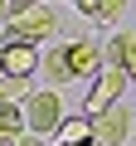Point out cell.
Here are the masks:
<instances>
[{
	"label": "cell",
	"mask_w": 136,
	"mask_h": 146,
	"mask_svg": "<svg viewBox=\"0 0 136 146\" xmlns=\"http://www.w3.org/2000/svg\"><path fill=\"white\" fill-rule=\"evenodd\" d=\"M0 68H5V78H34V73L44 68V58H39V49L34 44H5L0 49Z\"/></svg>",
	"instance_id": "5b68a950"
},
{
	"label": "cell",
	"mask_w": 136,
	"mask_h": 146,
	"mask_svg": "<svg viewBox=\"0 0 136 146\" xmlns=\"http://www.w3.org/2000/svg\"><path fill=\"white\" fill-rule=\"evenodd\" d=\"M63 49H68L73 78H102V73H107V54H102L92 39H73V44H63Z\"/></svg>",
	"instance_id": "277c9868"
},
{
	"label": "cell",
	"mask_w": 136,
	"mask_h": 146,
	"mask_svg": "<svg viewBox=\"0 0 136 146\" xmlns=\"http://www.w3.org/2000/svg\"><path fill=\"white\" fill-rule=\"evenodd\" d=\"M44 73L53 83H73V68H68V49H53L49 58H44Z\"/></svg>",
	"instance_id": "8fae6325"
},
{
	"label": "cell",
	"mask_w": 136,
	"mask_h": 146,
	"mask_svg": "<svg viewBox=\"0 0 136 146\" xmlns=\"http://www.w3.org/2000/svg\"><path fill=\"white\" fill-rule=\"evenodd\" d=\"M0 44H5V34H0Z\"/></svg>",
	"instance_id": "e0dca14e"
},
{
	"label": "cell",
	"mask_w": 136,
	"mask_h": 146,
	"mask_svg": "<svg viewBox=\"0 0 136 146\" xmlns=\"http://www.w3.org/2000/svg\"><path fill=\"white\" fill-rule=\"evenodd\" d=\"M58 34V10L49 5V0H39L34 10H24L20 20H10V29H5V44H34L39 49V39H53ZM0 44V49H5Z\"/></svg>",
	"instance_id": "6da1fadb"
},
{
	"label": "cell",
	"mask_w": 136,
	"mask_h": 146,
	"mask_svg": "<svg viewBox=\"0 0 136 146\" xmlns=\"http://www.w3.org/2000/svg\"><path fill=\"white\" fill-rule=\"evenodd\" d=\"M0 78H5V68H0Z\"/></svg>",
	"instance_id": "2e32d148"
},
{
	"label": "cell",
	"mask_w": 136,
	"mask_h": 146,
	"mask_svg": "<svg viewBox=\"0 0 136 146\" xmlns=\"http://www.w3.org/2000/svg\"><path fill=\"white\" fill-rule=\"evenodd\" d=\"M92 127H97V141H102V146H126V141L136 136V112L112 107V112H107V117H97Z\"/></svg>",
	"instance_id": "8992f818"
},
{
	"label": "cell",
	"mask_w": 136,
	"mask_h": 146,
	"mask_svg": "<svg viewBox=\"0 0 136 146\" xmlns=\"http://www.w3.org/2000/svg\"><path fill=\"white\" fill-rule=\"evenodd\" d=\"M126 78H131L126 68H107L102 78L92 83V93L83 98V112H88V117L97 122V117H107L112 107H121V88H126Z\"/></svg>",
	"instance_id": "7a4b0ae2"
},
{
	"label": "cell",
	"mask_w": 136,
	"mask_h": 146,
	"mask_svg": "<svg viewBox=\"0 0 136 146\" xmlns=\"http://www.w3.org/2000/svg\"><path fill=\"white\" fill-rule=\"evenodd\" d=\"M34 5H39V0H10V20H20V15L34 10Z\"/></svg>",
	"instance_id": "7c38bea8"
},
{
	"label": "cell",
	"mask_w": 136,
	"mask_h": 146,
	"mask_svg": "<svg viewBox=\"0 0 136 146\" xmlns=\"http://www.w3.org/2000/svg\"><path fill=\"white\" fill-rule=\"evenodd\" d=\"M20 146H44V136H34V131H29V136H24Z\"/></svg>",
	"instance_id": "4fadbf2b"
},
{
	"label": "cell",
	"mask_w": 136,
	"mask_h": 146,
	"mask_svg": "<svg viewBox=\"0 0 136 146\" xmlns=\"http://www.w3.org/2000/svg\"><path fill=\"white\" fill-rule=\"evenodd\" d=\"M24 117H29V131L34 136H58V127L68 122L58 93H29L24 98Z\"/></svg>",
	"instance_id": "3957f363"
},
{
	"label": "cell",
	"mask_w": 136,
	"mask_h": 146,
	"mask_svg": "<svg viewBox=\"0 0 136 146\" xmlns=\"http://www.w3.org/2000/svg\"><path fill=\"white\" fill-rule=\"evenodd\" d=\"M53 141L58 146H88V141H97V127H92V117H68Z\"/></svg>",
	"instance_id": "ba28073f"
},
{
	"label": "cell",
	"mask_w": 136,
	"mask_h": 146,
	"mask_svg": "<svg viewBox=\"0 0 136 146\" xmlns=\"http://www.w3.org/2000/svg\"><path fill=\"white\" fill-rule=\"evenodd\" d=\"M88 5H92V0H78V10H88Z\"/></svg>",
	"instance_id": "9a60e30c"
},
{
	"label": "cell",
	"mask_w": 136,
	"mask_h": 146,
	"mask_svg": "<svg viewBox=\"0 0 136 146\" xmlns=\"http://www.w3.org/2000/svg\"><path fill=\"white\" fill-rule=\"evenodd\" d=\"M0 15H10V0H0Z\"/></svg>",
	"instance_id": "5bb4252c"
},
{
	"label": "cell",
	"mask_w": 136,
	"mask_h": 146,
	"mask_svg": "<svg viewBox=\"0 0 136 146\" xmlns=\"http://www.w3.org/2000/svg\"><path fill=\"white\" fill-rule=\"evenodd\" d=\"M24 136H29L24 102H0V146H20Z\"/></svg>",
	"instance_id": "52a82bcc"
},
{
	"label": "cell",
	"mask_w": 136,
	"mask_h": 146,
	"mask_svg": "<svg viewBox=\"0 0 136 146\" xmlns=\"http://www.w3.org/2000/svg\"><path fill=\"white\" fill-rule=\"evenodd\" d=\"M121 10H126V0H92L83 15H88L92 25H117V20H121Z\"/></svg>",
	"instance_id": "30bf717a"
},
{
	"label": "cell",
	"mask_w": 136,
	"mask_h": 146,
	"mask_svg": "<svg viewBox=\"0 0 136 146\" xmlns=\"http://www.w3.org/2000/svg\"><path fill=\"white\" fill-rule=\"evenodd\" d=\"M107 68H126L136 78V34H117L107 44Z\"/></svg>",
	"instance_id": "9c48e42d"
}]
</instances>
